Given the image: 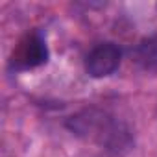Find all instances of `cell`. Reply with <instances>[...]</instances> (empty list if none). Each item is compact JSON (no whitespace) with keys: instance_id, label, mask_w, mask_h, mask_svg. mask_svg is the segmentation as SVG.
<instances>
[{"instance_id":"obj_2","label":"cell","mask_w":157,"mask_h":157,"mask_svg":"<svg viewBox=\"0 0 157 157\" xmlns=\"http://www.w3.org/2000/svg\"><path fill=\"white\" fill-rule=\"evenodd\" d=\"M122 59V50L115 43H100L96 44L87 59H85V70L91 78H105L113 74Z\"/></svg>"},{"instance_id":"obj_3","label":"cell","mask_w":157,"mask_h":157,"mask_svg":"<svg viewBox=\"0 0 157 157\" xmlns=\"http://www.w3.org/2000/svg\"><path fill=\"white\" fill-rule=\"evenodd\" d=\"M48 59V48H46V43L41 35H32L28 37V41L22 44L21 52H19V63L24 67V68H33V67H39L43 63H46Z\"/></svg>"},{"instance_id":"obj_4","label":"cell","mask_w":157,"mask_h":157,"mask_svg":"<svg viewBox=\"0 0 157 157\" xmlns=\"http://www.w3.org/2000/svg\"><path fill=\"white\" fill-rule=\"evenodd\" d=\"M135 59L146 70H157V37L139 44L135 50Z\"/></svg>"},{"instance_id":"obj_1","label":"cell","mask_w":157,"mask_h":157,"mask_svg":"<svg viewBox=\"0 0 157 157\" xmlns=\"http://www.w3.org/2000/svg\"><path fill=\"white\" fill-rule=\"evenodd\" d=\"M68 128L76 135L98 142L100 146H105V148L118 150L129 144V137L124 126L113 117H109L107 113H102L96 109H87L72 117L68 122Z\"/></svg>"}]
</instances>
